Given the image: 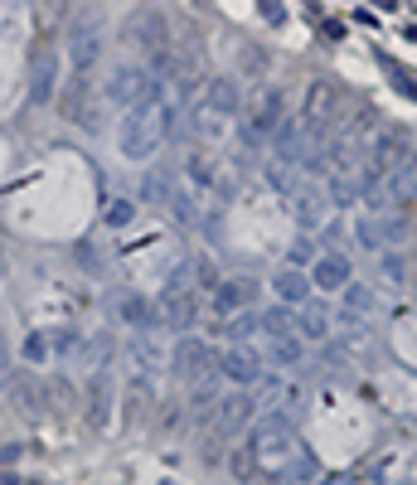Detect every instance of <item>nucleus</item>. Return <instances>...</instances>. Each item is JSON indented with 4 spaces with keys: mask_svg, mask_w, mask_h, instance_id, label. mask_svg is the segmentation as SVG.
Listing matches in <instances>:
<instances>
[{
    "mask_svg": "<svg viewBox=\"0 0 417 485\" xmlns=\"http://www.w3.org/2000/svg\"><path fill=\"white\" fill-rule=\"evenodd\" d=\"M248 452L257 456V466H267V471H282V466L296 456V412H291V408H277V412H267V417L257 422V432H252Z\"/></svg>",
    "mask_w": 417,
    "mask_h": 485,
    "instance_id": "obj_1",
    "label": "nucleus"
},
{
    "mask_svg": "<svg viewBox=\"0 0 417 485\" xmlns=\"http://www.w3.org/2000/svg\"><path fill=\"white\" fill-rule=\"evenodd\" d=\"M160 107V102H156ZM156 107H126L121 112V156L126 161H151V151L160 146V136H156V126H151V112Z\"/></svg>",
    "mask_w": 417,
    "mask_h": 485,
    "instance_id": "obj_2",
    "label": "nucleus"
},
{
    "mask_svg": "<svg viewBox=\"0 0 417 485\" xmlns=\"http://www.w3.org/2000/svg\"><path fill=\"white\" fill-rule=\"evenodd\" d=\"M335 117H344V88L335 78H315L311 93H306V121H301V131L320 136Z\"/></svg>",
    "mask_w": 417,
    "mask_h": 485,
    "instance_id": "obj_3",
    "label": "nucleus"
},
{
    "mask_svg": "<svg viewBox=\"0 0 417 485\" xmlns=\"http://www.w3.org/2000/svg\"><path fill=\"white\" fill-rule=\"evenodd\" d=\"M68 49H73V78H93V68L103 64V29L93 15H73Z\"/></svg>",
    "mask_w": 417,
    "mask_h": 485,
    "instance_id": "obj_4",
    "label": "nucleus"
},
{
    "mask_svg": "<svg viewBox=\"0 0 417 485\" xmlns=\"http://www.w3.org/2000/svg\"><path fill=\"white\" fill-rule=\"evenodd\" d=\"M195 315H199V291L190 287V272H175L170 277V287H165V306H160V320L170 325V330H190L195 325Z\"/></svg>",
    "mask_w": 417,
    "mask_h": 485,
    "instance_id": "obj_5",
    "label": "nucleus"
},
{
    "mask_svg": "<svg viewBox=\"0 0 417 485\" xmlns=\"http://www.w3.org/2000/svg\"><path fill=\"white\" fill-rule=\"evenodd\" d=\"M131 39H136L141 49H151V59L165 54V49H170V15L156 10V5H136V10H131Z\"/></svg>",
    "mask_w": 417,
    "mask_h": 485,
    "instance_id": "obj_6",
    "label": "nucleus"
},
{
    "mask_svg": "<svg viewBox=\"0 0 417 485\" xmlns=\"http://www.w3.org/2000/svg\"><path fill=\"white\" fill-rule=\"evenodd\" d=\"M413 156V136L398 126V131H379L369 141V175H388L393 165H408Z\"/></svg>",
    "mask_w": 417,
    "mask_h": 485,
    "instance_id": "obj_7",
    "label": "nucleus"
},
{
    "mask_svg": "<svg viewBox=\"0 0 417 485\" xmlns=\"http://www.w3.org/2000/svg\"><path fill=\"white\" fill-rule=\"evenodd\" d=\"M170 369H175V379L185 388L204 384L208 374H213V355H208L204 340H180L175 345V355H170Z\"/></svg>",
    "mask_w": 417,
    "mask_h": 485,
    "instance_id": "obj_8",
    "label": "nucleus"
},
{
    "mask_svg": "<svg viewBox=\"0 0 417 485\" xmlns=\"http://www.w3.org/2000/svg\"><path fill=\"white\" fill-rule=\"evenodd\" d=\"M213 374H223V379H228L233 388H243V393H248L252 384H262V359H257L248 345H228V350L218 355Z\"/></svg>",
    "mask_w": 417,
    "mask_h": 485,
    "instance_id": "obj_9",
    "label": "nucleus"
},
{
    "mask_svg": "<svg viewBox=\"0 0 417 485\" xmlns=\"http://www.w3.org/2000/svg\"><path fill=\"white\" fill-rule=\"evenodd\" d=\"M252 412H257V403H252V393H223L218 398V412H213V432L228 442V437H238L248 422H252Z\"/></svg>",
    "mask_w": 417,
    "mask_h": 485,
    "instance_id": "obj_10",
    "label": "nucleus"
},
{
    "mask_svg": "<svg viewBox=\"0 0 417 485\" xmlns=\"http://www.w3.org/2000/svg\"><path fill=\"white\" fill-rule=\"evenodd\" d=\"M5 388H10V403H15V412H20V417H29V422H34V417H44V412H49V408H44V384H39L29 369L10 374V384H5Z\"/></svg>",
    "mask_w": 417,
    "mask_h": 485,
    "instance_id": "obj_11",
    "label": "nucleus"
},
{
    "mask_svg": "<svg viewBox=\"0 0 417 485\" xmlns=\"http://www.w3.org/2000/svg\"><path fill=\"white\" fill-rule=\"evenodd\" d=\"M252 296H257V282H248V277H218V287L208 291V306L218 315H243V306Z\"/></svg>",
    "mask_w": 417,
    "mask_h": 485,
    "instance_id": "obj_12",
    "label": "nucleus"
},
{
    "mask_svg": "<svg viewBox=\"0 0 417 485\" xmlns=\"http://www.w3.org/2000/svg\"><path fill=\"white\" fill-rule=\"evenodd\" d=\"M277 126H282V93H262L252 102V112H248V141L262 146Z\"/></svg>",
    "mask_w": 417,
    "mask_h": 485,
    "instance_id": "obj_13",
    "label": "nucleus"
},
{
    "mask_svg": "<svg viewBox=\"0 0 417 485\" xmlns=\"http://www.w3.org/2000/svg\"><path fill=\"white\" fill-rule=\"evenodd\" d=\"M156 408V388L151 379H126V398H121V427H141L146 422V412Z\"/></svg>",
    "mask_w": 417,
    "mask_h": 485,
    "instance_id": "obj_14",
    "label": "nucleus"
},
{
    "mask_svg": "<svg viewBox=\"0 0 417 485\" xmlns=\"http://www.w3.org/2000/svg\"><path fill=\"white\" fill-rule=\"evenodd\" d=\"M68 121H83V126H98V112H93V78H68L63 88V107H59Z\"/></svg>",
    "mask_w": 417,
    "mask_h": 485,
    "instance_id": "obj_15",
    "label": "nucleus"
},
{
    "mask_svg": "<svg viewBox=\"0 0 417 485\" xmlns=\"http://www.w3.org/2000/svg\"><path fill=\"white\" fill-rule=\"evenodd\" d=\"M218 374H208L204 384L190 388V432H208L213 427V412H218Z\"/></svg>",
    "mask_w": 417,
    "mask_h": 485,
    "instance_id": "obj_16",
    "label": "nucleus"
},
{
    "mask_svg": "<svg viewBox=\"0 0 417 485\" xmlns=\"http://www.w3.org/2000/svg\"><path fill=\"white\" fill-rule=\"evenodd\" d=\"M199 107H204L208 117H218V121H233L238 117V83L233 78H208Z\"/></svg>",
    "mask_w": 417,
    "mask_h": 485,
    "instance_id": "obj_17",
    "label": "nucleus"
},
{
    "mask_svg": "<svg viewBox=\"0 0 417 485\" xmlns=\"http://www.w3.org/2000/svg\"><path fill=\"white\" fill-rule=\"evenodd\" d=\"M107 422H112V374L98 369V374L88 379V427L103 432Z\"/></svg>",
    "mask_w": 417,
    "mask_h": 485,
    "instance_id": "obj_18",
    "label": "nucleus"
},
{
    "mask_svg": "<svg viewBox=\"0 0 417 485\" xmlns=\"http://www.w3.org/2000/svg\"><path fill=\"white\" fill-rule=\"evenodd\" d=\"M311 282L320 291H340L349 282V258H344V253H320L315 267H311Z\"/></svg>",
    "mask_w": 417,
    "mask_h": 485,
    "instance_id": "obj_19",
    "label": "nucleus"
},
{
    "mask_svg": "<svg viewBox=\"0 0 417 485\" xmlns=\"http://www.w3.org/2000/svg\"><path fill=\"white\" fill-rule=\"evenodd\" d=\"M272 291H277V301L291 311V306H306L311 301V282H306V272H296V267H287V272H277L272 277Z\"/></svg>",
    "mask_w": 417,
    "mask_h": 485,
    "instance_id": "obj_20",
    "label": "nucleus"
},
{
    "mask_svg": "<svg viewBox=\"0 0 417 485\" xmlns=\"http://www.w3.org/2000/svg\"><path fill=\"white\" fill-rule=\"evenodd\" d=\"M141 97V68H112V83H107V102L112 107H131Z\"/></svg>",
    "mask_w": 417,
    "mask_h": 485,
    "instance_id": "obj_21",
    "label": "nucleus"
},
{
    "mask_svg": "<svg viewBox=\"0 0 417 485\" xmlns=\"http://www.w3.org/2000/svg\"><path fill=\"white\" fill-rule=\"evenodd\" d=\"M44 408H49L54 417H73V408H78L73 379H44Z\"/></svg>",
    "mask_w": 417,
    "mask_h": 485,
    "instance_id": "obj_22",
    "label": "nucleus"
},
{
    "mask_svg": "<svg viewBox=\"0 0 417 485\" xmlns=\"http://www.w3.org/2000/svg\"><path fill=\"white\" fill-rule=\"evenodd\" d=\"M359 199H364L374 214H388V209L398 204V199H393V185H388V175H369V170L359 175Z\"/></svg>",
    "mask_w": 417,
    "mask_h": 485,
    "instance_id": "obj_23",
    "label": "nucleus"
},
{
    "mask_svg": "<svg viewBox=\"0 0 417 485\" xmlns=\"http://www.w3.org/2000/svg\"><path fill=\"white\" fill-rule=\"evenodd\" d=\"M296 340H325V330H330V315H325V306L320 301H306V306H296Z\"/></svg>",
    "mask_w": 417,
    "mask_h": 485,
    "instance_id": "obj_24",
    "label": "nucleus"
},
{
    "mask_svg": "<svg viewBox=\"0 0 417 485\" xmlns=\"http://www.w3.org/2000/svg\"><path fill=\"white\" fill-rule=\"evenodd\" d=\"M34 102H49V93H54V49L39 39V54H34Z\"/></svg>",
    "mask_w": 417,
    "mask_h": 485,
    "instance_id": "obj_25",
    "label": "nucleus"
},
{
    "mask_svg": "<svg viewBox=\"0 0 417 485\" xmlns=\"http://www.w3.org/2000/svg\"><path fill=\"white\" fill-rule=\"evenodd\" d=\"M121 315H126L136 330H151V325L160 320V306L146 301V296H121Z\"/></svg>",
    "mask_w": 417,
    "mask_h": 485,
    "instance_id": "obj_26",
    "label": "nucleus"
},
{
    "mask_svg": "<svg viewBox=\"0 0 417 485\" xmlns=\"http://www.w3.org/2000/svg\"><path fill=\"white\" fill-rule=\"evenodd\" d=\"M301 355H306V345H301L296 335H277V340H267V364H277V369H291Z\"/></svg>",
    "mask_w": 417,
    "mask_h": 485,
    "instance_id": "obj_27",
    "label": "nucleus"
},
{
    "mask_svg": "<svg viewBox=\"0 0 417 485\" xmlns=\"http://www.w3.org/2000/svg\"><path fill=\"white\" fill-rule=\"evenodd\" d=\"M257 325L267 330V340H277V335H296V320H291L287 306H267V315H257Z\"/></svg>",
    "mask_w": 417,
    "mask_h": 485,
    "instance_id": "obj_28",
    "label": "nucleus"
},
{
    "mask_svg": "<svg viewBox=\"0 0 417 485\" xmlns=\"http://www.w3.org/2000/svg\"><path fill=\"white\" fill-rule=\"evenodd\" d=\"M296 218H301L306 228H320V218H325V199H320V190H301L296 194Z\"/></svg>",
    "mask_w": 417,
    "mask_h": 485,
    "instance_id": "obj_29",
    "label": "nucleus"
},
{
    "mask_svg": "<svg viewBox=\"0 0 417 485\" xmlns=\"http://www.w3.org/2000/svg\"><path fill=\"white\" fill-rule=\"evenodd\" d=\"M374 126H379V112H374V107H359V112L344 121V141H349V146H359V141H364Z\"/></svg>",
    "mask_w": 417,
    "mask_h": 485,
    "instance_id": "obj_30",
    "label": "nucleus"
},
{
    "mask_svg": "<svg viewBox=\"0 0 417 485\" xmlns=\"http://www.w3.org/2000/svg\"><path fill=\"white\" fill-rule=\"evenodd\" d=\"M228 471H233V481H243V485H252L257 481V456L248 452V447H238V452H228Z\"/></svg>",
    "mask_w": 417,
    "mask_h": 485,
    "instance_id": "obj_31",
    "label": "nucleus"
},
{
    "mask_svg": "<svg viewBox=\"0 0 417 485\" xmlns=\"http://www.w3.org/2000/svg\"><path fill=\"white\" fill-rule=\"evenodd\" d=\"M344 315H369L374 311V291L369 287H359V282H344Z\"/></svg>",
    "mask_w": 417,
    "mask_h": 485,
    "instance_id": "obj_32",
    "label": "nucleus"
},
{
    "mask_svg": "<svg viewBox=\"0 0 417 485\" xmlns=\"http://www.w3.org/2000/svg\"><path fill=\"white\" fill-rule=\"evenodd\" d=\"M408 233H413V214H398V218H388V223L379 228L384 243H408Z\"/></svg>",
    "mask_w": 417,
    "mask_h": 485,
    "instance_id": "obj_33",
    "label": "nucleus"
},
{
    "mask_svg": "<svg viewBox=\"0 0 417 485\" xmlns=\"http://www.w3.org/2000/svg\"><path fill=\"white\" fill-rule=\"evenodd\" d=\"M330 199H335V204H354V199H359V180H354V175H335V180H330Z\"/></svg>",
    "mask_w": 417,
    "mask_h": 485,
    "instance_id": "obj_34",
    "label": "nucleus"
},
{
    "mask_svg": "<svg viewBox=\"0 0 417 485\" xmlns=\"http://www.w3.org/2000/svg\"><path fill=\"white\" fill-rule=\"evenodd\" d=\"M379 272H384L388 282H408V253H384Z\"/></svg>",
    "mask_w": 417,
    "mask_h": 485,
    "instance_id": "obj_35",
    "label": "nucleus"
},
{
    "mask_svg": "<svg viewBox=\"0 0 417 485\" xmlns=\"http://www.w3.org/2000/svg\"><path fill=\"white\" fill-rule=\"evenodd\" d=\"M103 218L112 223V228H126V223L136 218V204H131V199H112V204H107V214H103Z\"/></svg>",
    "mask_w": 417,
    "mask_h": 485,
    "instance_id": "obj_36",
    "label": "nucleus"
},
{
    "mask_svg": "<svg viewBox=\"0 0 417 485\" xmlns=\"http://www.w3.org/2000/svg\"><path fill=\"white\" fill-rule=\"evenodd\" d=\"M141 199H151V204H165V199H170L165 175H146V180H141Z\"/></svg>",
    "mask_w": 417,
    "mask_h": 485,
    "instance_id": "obj_37",
    "label": "nucleus"
},
{
    "mask_svg": "<svg viewBox=\"0 0 417 485\" xmlns=\"http://www.w3.org/2000/svg\"><path fill=\"white\" fill-rule=\"evenodd\" d=\"M223 447H228V442H223V437H218V432L208 427V432H204V447H199L204 466H218V461H223Z\"/></svg>",
    "mask_w": 417,
    "mask_h": 485,
    "instance_id": "obj_38",
    "label": "nucleus"
},
{
    "mask_svg": "<svg viewBox=\"0 0 417 485\" xmlns=\"http://www.w3.org/2000/svg\"><path fill=\"white\" fill-rule=\"evenodd\" d=\"M252 330H257V315H233V320H228V340H233V345H243Z\"/></svg>",
    "mask_w": 417,
    "mask_h": 485,
    "instance_id": "obj_39",
    "label": "nucleus"
},
{
    "mask_svg": "<svg viewBox=\"0 0 417 485\" xmlns=\"http://www.w3.org/2000/svg\"><path fill=\"white\" fill-rule=\"evenodd\" d=\"M291 262H296V272H301L306 262H315V243L311 238H296V243H291Z\"/></svg>",
    "mask_w": 417,
    "mask_h": 485,
    "instance_id": "obj_40",
    "label": "nucleus"
},
{
    "mask_svg": "<svg viewBox=\"0 0 417 485\" xmlns=\"http://www.w3.org/2000/svg\"><path fill=\"white\" fill-rule=\"evenodd\" d=\"M359 243H364V248H374V253L384 248V238H379V218H364V223H359Z\"/></svg>",
    "mask_w": 417,
    "mask_h": 485,
    "instance_id": "obj_41",
    "label": "nucleus"
},
{
    "mask_svg": "<svg viewBox=\"0 0 417 485\" xmlns=\"http://www.w3.org/2000/svg\"><path fill=\"white\" fill-rule=\"evenodd\" d=\"M156 427H160V432H175V427H180V403H165V408H160V422H156Z\"/></svg>",
    "mask_w": 417,
    "mask_h": 485,
    "instance_id": "obj_42",
    "label": "nucleus"
},
{
    "mask_svg": "<svg viewBox=\"0 0 417 485\" xmlns=\"http://www.w3.org/2000/svg\"><path fill=\"white\" fill-rule=\"evenodd\" d=\"M257 15H262L267 24H282V20H287V5H277V0L267 5V0H262V5H257Z\"/></svg>",
    "mask_w": 417,
    "mask_h": 485,
    "instance_id": "obj_43",
    "label": "nucleus"
},
{
    "mask_svg": "<svg viewBox=\"0 0 417 485\" xmlns=\"http://www.w3.org/2000/svg\"><path fill=\"white\" fill-rule=\"evenodd\" d=\"M44 340H54V345H49V350H59V355H63V350H73V345H78V335H73V330H54V335H44Z\"/></svg>",
    "mask_w": 417,
    "mask_h": 485,
    "instance_id": "obj_44",
    "label": "nucleus"
},
{
    "mask_svg": "<svg viewBox=\"0 0 417 485\" xmlns=\"http://www.w3.org/2000/svg\"><path fill=\"white\" fill-rule=\"evenodd\" d=\"M44 355H49V345H44V335H29V340H24V359H34V364H39Z\"/></svg>",
    "mask_w": 417,
    "mask_h": 485,
    "instance_id": "obj_45",
    "label": "nucleus"
},
{
    "mask_svg": "<svg viewBox=\"0 0 417 485\" xmlns=\"http://www.w3.org/2000/svg\"><path fill=\"white\" fill-rule=\"evenodd\" d=\"M78 258H83L88 272H98V253H93V243H78Z\"/></svg>",
    "mask_w": 417,
    "mask_h": 485,
    "instance_id": "obj_46",
    "label": "nucleus"
},
{
    "mask_svg": "<svg viewBox=\"0 0 417 485\" xmlns=\"http://www.w3.org/2000/svg\"><path fill=\"white\" fill-rule=\"evenodd\" d=\"M320 29H325V39H344V24H340V20H325Z\"/></svg>",
    "mask_w": 417,
    "mask_h": 485,
    "instance_id": "obj_47",
    "label": "nucleus"
},
{
    "mask_svg": "<svg viewBox=\"0 0 417 485\" xmlns=\"http://www.w3.org/2000/svg\"><path fill=\"white\" fill-rule=\"evenodd\" d=\"M20 456H24V447H5V452H0V466H15Z\"/></svg>",
    "mask_w": 417,
    "mask_h": 485,
    "instance_id": "obj_48",
    "label": "nucleus"
},
{
    "mask_svg": "<svg viewBox=\"0 0 417 485\" xmlns=\"http://www.w3.org/2000/svg\"><path fill=\"white\" fill-rule=\"evenodd\" d=\"M165 485H170V481H165Z\"/></svg>",
    "mask_w": 417,
    "mask_h": 485,
    "instance_id": "obj_49",
    "label": "nucleus"
}]
</instances>
